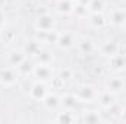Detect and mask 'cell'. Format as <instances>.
<instances>
[{"label": "cell", "instance_id": "6da1fadb", "mask_svg": "<svg viewBox=\"0 0 126 124\" xmlns=\"http://www.w3.org/2000/svg\"><path fill=\"white\" fill-rule=\"evenodd\" d=\"M19 79V73L16 70V67H12V66H7L4 69L0 70V85L4 86V88H10L13 86Z\"/></svg>", "mask_w": 126, "mask_h": 124}, {"label": "cell", "instance_id": "7a4b0ae2", "mask_svg": "<svg viewBox=\"0 0 126 124\" xmlns=\"http://www.w3.org/2000/svg\"><path fill=\"white\" fill-rule=\"evenodd\" d=\"M76 99L79 102H84V104H90V102H94L98 96V93L91 85H82L78 88V91L75 93Z\"/></svg>", "mask_w": 126, "mask_h": 124}, {"label": "cell", "instance_id": "3957f363", "mask_svg": "<svg viewBox=\"0 0 126 124\" xmlns=\"http://www.w3.org/2000/svg\"><path fill=\"white\" fill-rule=\"evenodd\" d=\"M32 74L40 82H48L54 76L53 69H51V64H35V69H34Z\"/></svg>", "mask_w": 126, "mask_h": 124}, {"label": "cell", "instance_id": "277c9868", "mask_svg": "<svg viewBox=\"0 0 126 124\" xmlns=\"http://www.w3.org/2000/svg\"><path fill=\"white\" fill-rule=\"evenodd\" d=\"M76 42V37L72 31H64V32H59V37H57V41H56V45L60 48V50H69L75 45Z\"/></svg>", "mask_w": 126, "mask_h": 124}, {"label": "cell", "instance_id": "5b68a950", "mask_svg": "<svg viewBox=\"0 0 126 124\" xmlns=\"http://www.w3.org/2000/svg\"><path fill=\"white\" fill-rule=\"evenodd\" d=\"M54 25H56V21L51 15L46 13V15H41L37 21H35V29L38 32H48L54 29Z\"/></svg>", "mask_w": 126, "mask_h": 124}, {"label": "cell", "instance_id": "8992f818", "mask_svg": "<svg viewBox=\"0 0 126 124\" xmlns=\"http://www.w3.org/2000/svg\"><path fill=\"white\" fill-rule=\"evenodd\" d=\"M47 93H48V88H47L46 82H40V80H37V82L31 86V89H30V96H31V99L38 101V102H41V101L47 96Z\"/></svg>", "mask_w": 126, "mask_h": 124}, {"label": "cell", "instance_id": "52a82bcc", "mask_svg": "<svg viewBox=\"0 0 126 124\" xmlns=\"http://www.w3.org/2000/svg\"><path fill=\"white\" fill-rule=\"evenodd\" d=\"M106 88H107L109 92H111L113 95H117V93L125 91V80L120 76H113V77H110L107 80Z\"/></svg>", "mask_w": 126, "mask_h": 124}, {"label": "cell", "instance_id": "ba28073f", "mask_svg": "<svg viewBox=\"0 0 126 124\" xmlns=\"http://www.w3.org/2000/svg\"><path fill=\"white\" fill-rule=\"evenodd\" d=\"M41 50H43L41 42H40L37 38L27 41V42L24 44V47H22V51H24V53H25V56H27V57H30V59H34L37 54H40V51H41Z\"/></svg>", "mask_w": 126, "mask_h": 124}, {"label": "cell", "instance_id": "9c48e42d", "mask_svg": "<svg viewBox=\"0 0 126 124\" xmlns=\"http://www.w3.org/2000/svg\"><path fill=\"white\" fill-rule=\"evenodd\" d=\"M109 69H111L113 72H120L126 67V54L117 53L111 57H109Z\"/></svg>", "mask_w": 126, "mask_h": 124}, {"label": "cell", "instance_id": "30bf717a", "mask_svg": "<svg viewBox=\"0 0 126 124\" xmlns=\"http://www.w3.org/2000/svg\"><path fill=\"white\" fill-rule=\"evenodd\" d=\"M43 102V105H44V108L46 110H48V111H56V110H59L60 107H62V98L60 96H57L56 93H47V96L41 101Z\"/></svg>", "mask_w": 126, "mask_h": 124}, {"label": "cell", "instance_id": "8fae6325", "mask_svg": "<svg viewBox=\"0 0 126 124\" xmlns=\"http://www.w3.org/2000/svg\"><path fill=\"white\" fill-rule=\"evenodd\" d=\"M25 59H27V56H25V53H24L22 50H12V51L6 56L7 66H12V67H18Z\"/></svg>", "mask_w": 126, "mask_h": 124}, {"label": "cell", "instance_id": "7c38bea8", "mask_svg": "<svg viewBox=\"0 0 126 124\" xmlns=\"http://www.w3.org/2000/svg\"><path fill=\"white\" fill-rule=\"evenodd\" d=\"M119 50H120V47H119V44H117L116 41H106V42H103L101 47H100V53H101L104 57H111V56L117 54Z\"/></svg>", "mask_w": 126, "mask_h": 124}, {"label": "cell", "instance_id": "4fadbf2b", "mask_svg": "<svg viewBox=\"0 0 126 124\" xmlns=\"http://www.w3.org/2000/svg\"><path fill=\"white\" fill-rule=\"evenodd\" d=\"M110 22L116 26H125L126 25V10L119 7V9H114L111 10L110 13Z\"/></svg>", "mask_w": 126, "mask_h": 124}, {"label": "cell", "instance_id": "5bb4252c", "mask_svg": "<svg viewBox=\"0 0 126 124\" xmlns=\"http://www.w3.org/2000/svg\"><path fill=\"white\" fill-rule=\"evenodd\" d=\"M78 121V117L76 114L73 112V110H63L62 112H57V117H56V123L60 124H72Z\"/></svg>", "mask_w": 126, "mask_h": 124}, {"label": "cell", "instance_id": "9a60e30c", "mask_svg": "<svg viewBox=\"0 0 126 124\" xmlns=\"http://www.w3.org/2000/svg\"><path fill=\"white\" fill-rule=\"evenodd\" d=\"M75 6H76V3H75L73 0H59L56 7H57V12H59L60 15L67 16V15H72V13H73Z\"/></svg>", "mask_w": 126, "mask_h": 124}, {"label": "cell", "instance_id": "2e32d148", "mask_svg": "<svg viewBox=\"0 0 126 124\" xmlns=\"http://www.w3.org/2000/svg\"><path fill=\"white\" fill-rule=\"evenodd\" d=\"M97 101H98V104H100L101 108L109 110L111 105H114V95H113L111 92H109V91H106V92L98 93Z\"/></svg>", "mask_w": 126, "mask_h": 124}, {"label": "cell", "instance_id": "e0dca14e", "mask_svg": "<svg viewBox=\"0 0 126 124\" xmlns=\"http://www.w3.org/2000/svg\"><path fill=\"white\" fill-rule=\"evenodd\" d=\"M34 69H35V62H34V59H30V57H27L24 62H22L19 66H18V67H16L18 73H19V74H22V76L32 74Z\"/></svg>", "mask_w": 126, "mask_h": 124}, {"label": "cell", "instance_id": "ac0fdd59", "mask_svg": "<svg viewBox=\"0 0 126 124\" xmlns=\"http://www.w3.org/2000/svg\"><path fill=\"white\" fill-rule=\"evenodd\" d=\"M88 24L95 29H101L106 26L107 19L103 16V13H90L88 15Z\"/></svg>", "mask_w": 126, "mask_h": 124}, {"label": "cell", "instance_id": "d6986e66", "mask_svg": "<svg viewBox=\"0 0 126 124\" xmlns=\"http://www.w3.org/2000/svg\"><path fill=\"white\" fill-rule=\"evenodd\" d=\"M78 50L82 53V54H91L95 50V44L93 42V39L90 38H84L78 42Z\"/></svg>", "mask_w": 126, "mask_h": 124}, {"label": "cell", "instance_id": "ffe728a7", "mask_svg": "<svg viewBox=\"0 0 126 124\" xmlns=\"http://www.w3.org/2000/svg\"><path fill=\"white\" fill-rule=\"evenodd\" d=\"M53 60H54V59H53V54H51L50 51H47V50H41L40 54H37V56L34 57L35 64H51Z\"/></svg>", "mask_w": 126, "mask_h": 124}, {"label": "cell", "instance_id": "44dd1931", "mask_svg": "<svg viewBox=\"0 0 126 124\" xmlns=\"http://www.w3.org/2000/svg\"><path fill=\"white\" fill-rule=\"evenodd\" d=\"M78 99H76V96H75V93L73 95H64L62 98V107L64 110H75L76 108V105H78Z\"/></svg>", "mask_w": 126, "mask_h": 124}, {"label": "cell", "instance_id": "7402d4cb", "mask_svg": "<svg viewBox=\"0 0 126 124\" xmlns=\"http://www.w3.org/2000/svg\"><path fill=\"white\" fill-rule=\"evenodd\" d=\"M87 6H88L90 13H103V10H104V0H90Z\"/></svg>", "mask_w": 126, "mask_h": 124}, {"label": "cell", "instance_id": "603a6c76", "mask_svg": "<svg viewBox=\"0 0 126 124\" xmlns=\"http://www.w3.org/2000/svg\"><path fill=\"white\" fill-rule=\"evenodd\" d=\"M82 121H85V123H90V124H94V123H98V121H101V117H100V114H98V111H85L84 114H82Z\"/></svg>", "mask_w": 126, "mask_h": 124}, {"label": "cell", "instance_id": "cb8c5ba5", "mask_svg": "<svg viewBox=\"0 0 126 124\" xmlns=\"http://www.w3.org/2000/svg\"><path fill=\"white\" fill-rule=\"evenodd\" d=\"M57 77H59L62 82H70L72 77H73V72H72V69H69V67H63V69L59 70Z\"/></svg>", "mask_w": 126, "mask_h": 124}, {"label": "cell", "instance_id": "d4e9b609", "mask_svg": "<svg viewBox=\"0 0 126 124\" xmlns=\"http://www.w3.org/2000/svg\"><path fill=\"white\" fill-rule=\"evenodd\" d=\"M73 13L76 16H79V18H87L90 15V10H88V6L87 4H76Z\"/></svg>", "mask_w": 126, "mask_h": 124}, {"label": "cell", "instance_id": "484cf974", "mask_svg": "<svg viewBox=\"0 0 126 124\" xmlns=\"http://www.w3.org/2000/svg\"><path fill=\"white\" fill-rule=\"evenodd\" d=\"M1 34H3V39H4V42H7V44H12V42H15V39L18 38V35L15 34V32L12 31H1Z\"/></svg>", "mask_w": 126, "mask_h": 124}, {"label": "cell", "instance_id": "4316f807", "mask_svg": "<svg viewBox=\"0 0 126 124\" xmlns=\"http://www.w3.org/2000/svg\"><path fill=\"white\" fill-rule=\"evenodd\" d=\"M4 25H6V15H4V12L0 9V31L4 29Z\"/></svg>", "mask_w": 126, "mask_h": 124}, {"label": "cell", "instance_id": "83f0119b", "mask_svg": "<svg viewBox=\"0 0 126 124\" xmlns=\"http://www.w3.org/2000/svg\"><path fill=\"white\" fill-rule=\"evenodd\" d=\"M119 117H120V120H122V121H125V123H126V108L119 111Z\"/></svg>", "mask_w": 126, "mask_h": 124}]
</instances>
